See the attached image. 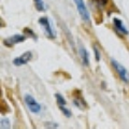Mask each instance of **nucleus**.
Returning <instances> with one entry per match:
<instances>
[{
  "label": "nucleus",
  "mask_w": 129,
  "mask_h": 129,
  "mask_svg": "<svg viewBox=\"0 0 129 129\" xmlns=\"http://www.w3.org/2000/svg\"><path fill=\"white\" fill-rule=\"evenodd\" d=\"M75 2V6L78 8V11L81 15V17L85 23H89L90 21V17H89V13H88V10L85 6V3H84L83 0H73Z\"/></svg>",
  "instance_id": "f03ea898"
},
{
  "label": "nucleus",
  "mask_w": 129,
  "mask_h": 129,
  "mask_svg": "<svg viewBox=\"0 0 129 129\" xmlns=\"http://www.w3.org/2000/svg\"><path fill=\"white\" fill-rule=\"evenodd\" d=\"M39 24L43 27V30L45 32V35L47 36L50 39H54L55 38V32L53 30V28L51 26V23H50V19L45 16H43V17H40L39 18Z\"/></svg>",
  "instance_id": "7ed1b4c3"
},
{
  "label": "nucleus",
  "mask_w": 129,
  "mask_h": 129,
  "mask_svg": "<svg viewBox=\"0 0 129 129\" xmlns=\"http://www.w3.org/2000/svg\"><path fill=\"white\" fill-rule=\"evenodd\" d=\"M94 51H95V57H96V60H97V61H99V60H100V53H99V52H98V48H97V46L95 45L94 46Z\"/></svg>",
  "instance_id": "ddd939ff"
},
{
  "label": "nucleus",
  "mask_w": 129,
  "mask_h": 129,
  "mask_svg": "<svg viewBox=\"0 0 129 129\" xmlns=\"http://www.w3.org/2000/svg\"><path fill=\"white\" fill-rule=\"evenodd\" d=\"M10 127H11L10 120L8 118H2L1 119V128H10Z\"/></svg>",
  "instance_id": "f8f14e48"
},
{
  "label": "nucleus",
  "mask_w": 129,
  "mask_h": 129,
  "mask_svg": "<svg viewBox=\"0 0 129 129\" xmlns=\"http://www.w3.org/2000/svg\"><path fill=\"white\" fill-rule=\"evenodd\" d=\"M59 109H60V111L62 112V114L64 116H67V117H70L71 116V111L68 110L67 108H64V106H59Z\"/></svg>",
  "instance_id": "9b49d317"
},
{
  "label": "nucleus",
  "mask_w": 129,
  "mask_h": 129,
  "mask_svg": "<svg viewBox=\"0 0 129 129\" xmlns=\"http://www.w3.org/2000/svg\"><path fill=\"white\" fill-rule=\"evenodd\" d=\"M111 63H112L113 68H114V69L116 70V72H117V74L120 78V80L124 81V82H126V83H129V72L127 71L126 68H125L124 66H122L118 61H116L115 59H112Z\"/></svg>",
  "instance_id": "f257e3e1"
},
{
  "label": "nucleus",
  "mask_w": 129,
  "mask_h": 129,
  "mask_svg": "<svg viewBox=\"0 0 129 129\" xmlns=\"http://www.w3.org/2000/svg\"><path fill=\"white\" fill-rule=\"evenodd\" d=\"M113 22H114V26L116 27V30H118L119 32H122V34H124V35H128L127 28L123 25V22L120 21V19L114 18V19H113Z\"/></svg>",
  "instance_id": "0eeeda50"
},
{
  "label": "nucleus",
  "mask_w": 129,
  "mask_h": 129,
  "mask_svg": "<svg viewBox=\"0 0 129 129\" xmlns=\"http://www.w3.org/2000/svg\"><path fill=\"white\" fill-rule=\"evenodd\" d=\"M24 100H25L26 106L30 110V112H32V113H39L40 111H41V106H40V104L36 101V99L32 96L25 95V98H24Z\"/></svg>",
  "instance_id": "20e7f679"
},
{
  "label": "nucleus",
  "mask_w": 129,
  "mask_h": 129,
  "mask_svg": "<svg viewBox=\"0 0 129 129\" xmlns=\"http://www.w3.org/2000/svg\"><path fill=\"white\" fill-rule=\"evenodd\" d=\"M26 40L25 36H22V35H15L13 37H10L5 40V44L7 46H12L16 43H19V42H23Z\"/></svg>",
  "instance_id": "423d86ee"
},
{
  "label": "nucleus",
  "mask_w": 129,
  "mask_h": 129,
  "mask_svg": "<svg viewBox=\"0 0 129 129\" xmlns=\"http://www.w3.org/2000/svg\"><path fill=\"white\" fill-rule=\"evenodd\" d=\"M34 1H35L36 9H37L38 11L43 12V11L46 10V6H45V3H44L43 0H34Z\"/></svg>",
  "instance_id": "1a4fd4ad"
},
{
  "label": "nucleus",
  "mask_w": 129,
  "mask_h": 129,
  "mask_svg": "<svg viewBox=\"0 0 129 129\" xmlns=\"http://www.w3.org/2000/svg\"><path fill=\"white\" fill-rule=\"evenodd\" d=\"M55 98L56 100H57V103H58V106H66V100L63 99V97L60 95V94H55Z\"/></svg>",
  "instance_id": "9d476101"
},
{
  "label": "nucleus",
  "mask_w": 129,
  "mask_h": 129,
  "mask_svg": "<svg viewBox=\"0 0 129 129\" xmlns=\"http://www.w3.org/2000/svg\"><path fill=\"white\" fill-rule=\"evenodd\" d=\"M30 59H31V52H25L19 57L15 58L13 60V63L15 66H22V64H26Z\"/></svg>",
  "instance_id": "39448f33"
},
{
  "label": "nucleus",
  "mask_w": 129,
  "mask_h": 129,
  "mask_svg": "<svg viewBox=\"0 0 129 129\" xmlns=\"http://www.w3.org/2000/svg\"><path fill=\"white\" fill-rule=\"evenodd\" d=\"M80 55H81V59H82V62L84 63V66H88L89 63V59H88V53L85 50V47L81 45L80 46Z\"/></svg>",
  "instance_id": "6e6552de"
}]
</instances>
